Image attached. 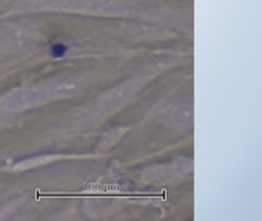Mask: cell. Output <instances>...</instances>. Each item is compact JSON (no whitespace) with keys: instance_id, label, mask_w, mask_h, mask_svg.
<instances>
[{"instance_id":"1","label":"cell","mask_w":262,"mask_h":221,"mask_svg":"<svg viewBox=\"0 0 262 221\" xmlns=\"http://www.w3.org/2000/svg\"><path fill=\"white\" fill-rule=\"evenodd\" d=\"M47 99H53L48 84L43 87H33V88H25V90H17L8 94L0 101V107L10 110V112H17V110L45 102Z\"/></svg>"},{"instance_id":"2","label":"cell","mask_w":262,"mask_h":221,"mask_svg":"<svg viewBox=\"0 0 262 221\" xmlns=\"http://www.w3.org/2000/svg\"><path fill=\"white\" fill-rule=\"evenodd\" d=\"M162 115H167L170 121H176V118H178L179 123H184L185 119L190 118L188 110H187V112H184V108L179 107V105H168L165 110H162Z\"/></svg>"},{"instance_id":"3","label":"cell","mask_w":262,"mask_h":221,"mask_svg":"<svg viewBox=\"0 0 262 221\" xmlns=\"http://www.w3.org/2000/svg\"><path fill=\"white\" fill-rule=\"evenodd\" d=\"M129 94H131V88H116V90H113L110 94H106L103 104H105V105H116V104H120V102H123Z\"/></svg>"}]
</instances>
